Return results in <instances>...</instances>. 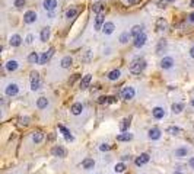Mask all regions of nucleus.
I'll return each instance as SVG.
<instances>
[{"label":"nucleus","instance_id":"13d9d810","mask_svg":"<svg viewBox=\"0 0 194 174\" xmlns=\"http://www.w3.org/2000/svg\"><path fill=\"white\" fill-rule=\"evenodd\" d=\"M166 2H174V0H166Z\"/></svg>","mask_w":194,"mask_h":174},{"label":"nucleus","instance_id":"9d476101","mask_svg":"<svg viewBox=\"0 0 194 174\" xmlns=\"http://www.w3.org/2000/svg\"><path fill=\"white\" fill-rule=\"evenodd\" d=\"M37 21V12L34 10H28L25 15H23V22L25 23H28V25H31V23H34V22Z\"/></svg>","mask_w":194,"mask_h":174},{"label":"nucleus","instance_id":"09e8293b","mask_svg":"<svg viewBox=\"0 0 194 174\" xmlns=\"http://www.w3.org/2000/svg\"><path fill=\"white\" fill-rule=\"evenodd\" d=\"M188 164H190V167L194 170V157H191V158L188 160Z\"/></svg>","mask_w":194,"mask_h":174},{"label":"nucleus","instance_id":"7ed1b4c3","mask_svg":"<svg viewBox=\"0 0 194 174\" xmlns=\"http://www.w3.org/2000/svg\"><path fill=\"white\" fill-rule=\"evenodd\" d=\"M134 94H136L134 87H130V86L123 87V90H121V99H124V100H131V99L134 97Z\"/></svg>","mask_w":194,"mask_h":174},{"label":"nucleus","instance_id":"7c9ffc66","mask_svg":"<svg viewBox=\"0 0 194 174\" xmlns=\"http://www.w3.org/2000/svg\"><path fill=\"white\" fill-rule=\"evenodd\" d=\"M166 134H169V135H180L181 134V128H178V126H168L166 128Z\"/></svg>","mask_w":194,"mask_h":174},{"label":"nucleus","instance_id":"5701e85b","mask_svg":"<svg viewBox=\"0 0 194 174\" xmlns=\"http://www.w3.org/2000/svg\"><path fill=\"white\" fill-rule=\"evenodd\" d=\"M9 44H10L12 47H19V45L22 44V36H21V35H18V33H16V35H12Z\"/></svg>","mask_w":194,"mask_h":174},{"label":"nucleus","instance_id":"1a4fd4ad","mask_svg":"<svg viewBox=\"0 0 194 174\" xmlns=\"http://www.w3.org/2000/svg\"><path fill=\"white\" fill-rule=\"evenodd\" d=\"M53 54H54V49H53V48H50L48 51H45V52H42V54H41V57H39V64H41V65L47 64V62H48V61L51 60V57H53Z\"/></svg>","mask_w":194,"mask_h":174},{"label":"nucleus","instance_id":"a18cd8bd","mask_svg":"<svg viewBox=\"0 0 194 174\" xmlns=\"http://www.w3.org/2000/svg\"><path fill=\"white\" fill-rule=\"evenodd\" d=\"M131 160V157L128 155V154H124V155H121V161L123 163H127V161H130Z\"/></svg>","mask_w":194,"mask_h":174},{"label":"nucleus","instance_id":"c9c22d12","mask_svg":"<svg viewBox=\"0 0 194 174\" xmlns=\"http://www.w3.org/2000/svg\"><path fill=\"white\" fill-rule=\"evenodd\" d=\"M184 110V104L183 103H174L172 104V112H174V113H181V112H183Z\"/></svg>","mask_w":194,"mask_h":174},{"label":"nucleus","instance_id":"f3484780","mask_svg":"<svg viewBox=\"0 0 194 174\" xmlns=\"http://www.w3.org/2000/svg\"><path fill=\"white\" fill-rule=\"evenodd\" d=\"M91 81H92V76H91V74H86V76L83 77L82 80H80V83H79V87H80L82 90H85V89H88V87H89Z\"/></svg>","mask_w":194,"mask_h":174},{"label":"nucleus","instance_id":"ea45409f","mask_svg":"<svg viewBox=\"0 0 194 174\" xmlns=\"http://www.w3.org/2000/svg\"><path fill=\"white\" fill-rule=\"evenodd\" d=\"M19 123L23 126H26L28 123H29V118L28 116H23V118H19Z\"/></svg>","mask_w":194,"mask_h":174},{"label":"nucleus","instance_id":"bb28decb","mask_svg":"<svg viewBox=\"0 0 194 174\" xmlns=\"http://www.w3.org/2000/svg\"><path fill=\"white\" fill-rule=\"evenodd\" d=\"M120 76H121V71L120 70H112L108 73V80H111V81H115V80H118L120 78Z\"/></svg>","mask_w":194,"mask_h":174},{"label":"nucleus","instance_id":"6e6552de","mask_svg":"<svg viewBox=\"0 0 194 174\" xmlns=\"http://www.w3.org/2000/svg\"><path fill=\"white\" fill-rule=\"evenodd\" d=\"M18 93H19V86H18L16 83H10V84H7V87H6V94H7L9 97L16 96Z\"/></svg>","mask_w":194,"mask_h":174},{"label":"nucleus","instance_id":"ddd939ff","mask_svg":"<svg viewBox=\"0 0 194 174\" xmlns=\"http://www.w3.org/2000/svg\"><path fill=\"white\" fill-rule=\"evenodd\" d=\"M57 0H44L42 2V7H44L47 12H53L57 7Z\"/></svg>","mask_w":194,"mask_h":174},{"label":"nucleus","instance_id":"de8ad7c7","mask_svg":"<svg viewBox=\"0 0 194 174\" xmlns=\"http://www.w3.org/2000/svg\"><path fill=\"white\" fill-rule=\"evenodd\" d=\"M188 22H191V23H194V12H191L188 15Z\"/></svg>","mask_w":194,"mask_h":174},{"label":"nucleus","instance_id":"2eb2a0df","mask_svg":"<svg viewBox=\"0 0 194 174\" xmlns=\"http://www.w3.org/2000/svg\"><path fill=\"white\" fill-rule=\"evenodd\" d=\"M152 115H153V118L155 119H164L165 118V109L164 108H153L152 109Z\"/></svg>","mask_w":194,"mask_h":174},{"label":"nucleus","instance_id":"dca6fc26","mask_svg":"<svg viewBox=\"0 0 194 174\" xmlns=\"http://www.w3.org/2000/svg\"><path fill=\"white\" fill-rule=\"evenodd\" d=\"M51 154L54 155V157H64L66 155V149L60 145H55V147L51 148Z\"/></svg>","mask_w":194,"mask_h":174},{"label":"nucleus","instance_id":"6e6d98bb","mask_svg":"<svg viewBox=\"0 0 194 174\" xmlns=\"http://www.w3.org/2000/svg\"><path fill=\"white\" fill-rule=\"evenodd\" d=\"M172 174H183V173H181V171H174Z\"/></svg>","mask_w":194,"mask_h":174},{"label":"nucleus","instance_id":"f8f14e48","mask_svg":"<svg viewBox=\"0 0 194 174\" xmlns=\"http://www.w3.org/2000/svg\"><path fill=\"white\" fill-rule=\"evenodd\" d=\"M161 67L164 70H169L174 67V58L172 57H165V58H162L161 60Z\"/></svg>","mask_w":194,"mask_h":174},{"label":"nucleus","instance_id":"603ef678","mask_svg":"<svg viewBox=\"0 0 194 174\" xmlns=\"http://www.w3.org/2000/svg\"><path fill=\"white\" fill-rule=\"evenodd\" d=\"M158 6H159V7H166V0H165V2H159Z\"/></svg>","mask_w":194,"mask_h":174},{"label":"nucleus","instance_id":"5fc2aeb1","mask_svg":"<svg viewBox=\"0 0 194 174\" xmlns=\"http://www.w3.org/2000/svg\"><path fill=\"white\" fill-rule=\"evenodd\" d=\"M190 6H191V7H194V0H191V2H190Z\"/></svg>","mask_w":194,"mask_h":174},{"label":"nucleus","instance_id":"4d7b16f0","mask_svg":"<svg viewBox=\"0 0 194 174\" xmlns=\"http://www.w3.org/2000/svg\"><path fill=\"white\" fill-rule=\"evenodd\" d=\"M191 106H193V108H194V99H193V100H191Z\"/></svg>","mask_w":194,"mask_h":174},{"label":"nucleus","instance_id":"9b49d317","mask_svg":"<svg viewBox=\"0 0 194 174\" xmlns=\"http://www.w3.org/2000/svg\"><path fill=\"white\" fill-rule=\"evenodd\" d=\"M161 135H162V132L159 128H152V129H149V132H148V136H149V139H152V141L161 139Z\"/></svg>","mask_w":194,"mask_h":174},{"label":"nucleus","instance_id":"c756f323","mask_svg":"<svg viewBox=\"0 0 194 174\" xmlns=\"http://www.w3.org/2000/svg\"><path fill=\"white\" fill-rule=\"evenodd\" d=\"M188 155V149L187 148H178V149H175V157L177 158H184Z\"/></svg>","mask_w":194,"mask_h":174},{"label":"nucleus","instance_id":"473e14b6","mask_svg":"<svg viewBox=\"0 0 194 174\" xmlns=\"http://www.w3.org/2000/svg\"><path fill=\"white\" fill-rule=\"evenodd\" d=\"M128 126H130V119H127V118L120 122V130H121V132H127Z\"/></svg>","mask_w":194,"mask_h":174},{"label":"nucleus","instance_id":"4468645a","mask_svg":"<svg viewBox=\"0 0 194 174\" xmlns=\"http://www.w3.org/2000/svg\"><path fill=\"white\" fill-rule=\"evenodd\" d=\"M96 102L99 104H111V103H114V102H117V99L114 96H99Z\"/></svg>","mask_w":194,"mask_h":174},{"label":"nucleus","instance_id":"393cba45","mask_svg":"<svg viewBox=\"0 0 194 174\" xmlns=\"http://www.w3.org/2000/svg\"><path fill=\"white\" fill-rule=\"evenodd\" d=\"M82 110H83V104L79 103V102H78V103H73L72 108H70V112H72L73 115H76V116L82 113Z\"/></svg>","mask_w":194,"mask_h":174},{"label":"nucleus","instance_id":"72a5a7b5","mask_svg":"<svg viewBox=\"0 0 194 174\" xmlns=\"http://www.w3.org/2000/svg\"><path fill=\"white\" fill-rule=\"evenodd\" d=\"M143 32V28L140 26V25H134L133 28H131V31H130V33H131V36H137V35H140V33Z\"/></svg>","mask_w":194,"mask_h":174},{"label":"nucleus","instance_id":"f03ea898","mask_svg":"<svg viewBox=\"0 0 194 174\" xmlns=\"http://www.w3.org/2000/svg\"><path fill=\"white\" fill-rule=\"evenodd\" d=\"M39 87H41L39 74L37 71H34V73H31V90L32 92H37V90H39Z\"/></svg>","mask_w":194,"mask_h":174},{"label":"nucleus","instance_id":"c85d7f7f","mask_svg":"<svg viewBox=\"0 0 194 174\" xmlns=\"http://www.w3.org/2000/svg\"><path fill=\"white\" fill-rule=\"evenodd\" d=\"M28 62H29V64H37V62H39L38 52H31V54L28 55Z\"/></svg>","mask_w":194,"mask_h":174},{"label":"nucleus","instance_id":"a211bd4d","mask_svg":"<svg viewBox=\"0 0 194 174\" xmlns=\"http://www.w3.org/2000/svg\"><path fill=\"white\" fill-rule=\"evenodd\" d=\"M133 139V134H130V132H123L120 135H117V141L118 142H128Z\"/></svg>","mask_w":194,"mask_h":174},{"label":"nucleus","instance_id":"412c9836","mask_svg":"<svg viewBox=\"0 0 194 174\" xmlns=\"http://www.w3.org/2000/svg\"><path fill=\"white\" fill-rule=\"evenodd\" d=\"M42 141H44V134H42L41 130L32 132V142L34 144H41Z\"/></svg>","mask_w":194,"mask_h":174},{"label":"nucleus","instance_id":"c03bdc74","mask_svg":"<svg viewBox=\"0 0 194 174\" xmlns=\"http://www.w3.org/2000/svg\"><path fill=\"white\" fill-rule=\"evenodd\" d=\"M25 41H26L28 45H31V44L34 42V35H32V33H29V35L26 36V39H25Z\"/></svg>","mask_w":194,"mask_h":174},{"label":"nucleus","instance_id":"20e7f679","mask_svg":"<svg viewBox=\"0 0 194 174\" xmlns=\"http://www.w3.org/2000/svg\"><path fill=\"white\" fill-rule=\"evenodd\" d=\"M149 161H150V155L149 154H146V152H143V154H140L139 157H136L134 164H136L137 167H143L144 164H148Z\"/></svg>","mask_w":194,"mask_h":174},{"label":"nucleus","instance_id":"39448f33","mask_svg":"<svg viewBox=\"0 0 194 174\" xmlns=\"http://www.w3.org/2000/svg\"><path fill=\"white\" fill-rule=\"evenodd\" d=\"M146 41H148V36H146V33H144V32H142L140 35H137V36H134L133 45L136 47V48H142V47H144V44H146Z\"/></svg>","mask_w":194,"mask_h":174},{"label":"nucleus","instance_id":"e433bc0d","mask_svg":"<svg viewBox=\"0 0 194 174\" xmlns=\"http://www.w3.org/2000/svg\"><path fill=\"white\" fill-rule=\"evenodd\" d=\"M76 15H78V9H76V7H70V9L66 12V17H67V19H73Z\"/></svg>","mask_w":194,"mask_h":174},{"label":"nucleus","instance_id":"49530a36","mask_svg":"<svg viewBox=\"0 0 194 174\" xmlns=\"http://www.w3.org/2000/svg\"><path fill=\"white\" fill-rule=\"evenodd\" d=\"M162 48H165V42H164V41H161V42H159L158 48H156V52H161V49H162Z\"/></svg>","mask_w":194,"mask_h":174},{"label":"nucleus","instance_id":"3c124183","mask_svg":"<svg viewBox=\"0 0 194 174\" xmlns=\"http://www.w3.org/2000/svg\"><path fill=\"white\" fill-rule=\"evenodd\" d=\"M78 78H79V74H75V76H73V78H72V80H70V84H73V83L76 81Z\"/></svg>","mask_w":194,"mask_h":174},{"label":"nucleus","instance_id":"4be33fe9","mask_svg":"<svg viewBox=\"0 0 194 174\" xmlns=\"http://www.w3.org/2000/svg\"><path fill=\"white\" fill-rule=\"evenodd\" d=\"M80 165H82V168H85V170H91V168H94L95 167V161L92 160V158H85Z\"/></svg>","mask_w":194,"mask_h":174},{"label":"nucleus","instance_id":"0eeeda50","mask_svg":"<svg viewBox=\"0 0 194 174\" xmlns=\"http://www.w3.org/2000/svg\"><path fill=\"white\" fill-rule=\"evenodd\" d=\"M104 23H105L104 12H102V13H96V16H95V31H102Z\"/></svg>","mask_w":194,"mask_h":174},{"label":"nucleus","instance_id":"37998d69","mask_svg":"<svg viewBox=\"0 0 194 174\" xmlns=\"http://www.w3.org/2000/svg\"><path fill=\"white\" fill-rule=\"evenodd\" d=\"M110 149H111L110 144H101L99 145V151H110Z\"/></svg>","mask_w":194,"mask_h":174},{"label":"nucleus","instance_id":"cd10ccee","mask_svg":"<svg viewBox=\"0 0 194 174\" xmlns=\"http://www.w3.org/2000/svg\"><path fill=\"white\" fill-rule=\"evenodd\" d=\"M73 64V58L72 57H64L63 60H61V68H70Z\"/></svg>","mask_w":194,"mask_h":174},{"label":"nucleus","instance_id":"a19ab883","mask_svg":"<svg viewBox=\"0 0 194 174\" xmlns=\"http://www.w3.org/2000/svg\"><path fill=\"white\" fill-rule=\"evenodd\" d=\"M25 3H26V0H15V6H16L18 9L23 7V6H25Z\"/></svg>","mask_w":194,"mask_h":174},{"label":"nucleus","instance_id":"f704fd0d","mask_svg":"<svg viewBox=\"0 0 194 174\" xmlns=\"http://www.w3.org/2000/svg\"><path fill=\"white\" fill-rule=\"evenodd\" d=\"M92 12H94V13H102V12H105V7H104L102 3H95V5L92 6Z\"/></svg>","mask_w":194,"mask_h":174},{"label":"nucleus","instance_id":"f257e3e1","mask_svg":"<svg viewBox=\"0 0 194 174\" xmlns=\"http://www.w3.org/2000/svg\"><path fill=\"white\" fill-rule=\"evenodd\" d=\"M144 68H146V61L143 58H134L130 64V71L133 74H140Z\"/></svg>","mask_w":194,"mask_h":174},{"label":"nucleus","instance_id":"b1692460","mask_svg":"<svg viewBox=\"0 0 194 174\" xmlns=\"http://www.w3.org/2000/svg\"><path fill=\"white\" fill-rule=\"evenodd\" d=\"M48 38H50V28H42V29H41V33H39L41 42H47Z\"/></svg>","mask_w":194,"mask_h":174},{"label":"nucleus","instance_id":"a878e982","mask_svg":"<svg viewBox=\"0 0 194 174\" xmlns=\"http://www.w3.org/2000/svg\"><path fill=\"white\" fill-rule=\"evenodd\" d=\"M18 67H19V62H18L16 60H10V61H7L6 62V70L7 71H16L18 70Z\"/></svg>","mask_w":194,"mask_h":174},{"label":"nucleus","instance_id":"8fccbe9b","mask_svg":"<svg viewBox=\"0 0 194 174\" xmlns=\"http://www.w3.org/2000/svg\"><path fill=\"white\" fill-rule=\"evenodd\" d=\"M126 2H127L128 5H136V3H139L140 0H126Z\"/></svg>","mask_w":194,"mask_h":174},{"label":"nucleus","instance_id":"423d86ee","mask_svg":"<svg viewBox=\"0 0 194 174\" xmlns=\"http://www.w3.org/2000/svg\"><path fill=\"white\" fill-rule=\"evenodd\" d=\"M155 29H156V32H165L166 29H168V22H166V19L158 17V19H156Z\"/></svg>","mask_w":194,"mask_h":174},{"label":"nucleus","instance_id":"79ce46f5","mask_svg":"<svg viewBox=\"0 0 194 174\" xmlns=\"http://www.w3.org/2000/svg\"><path fill=\"white\" fill-rule=\"evenodd\" d=\"M91 55H92V51H91V49H88V51H86V54H85V57L82 58V61L88 62V61L91 60Z\"/></svg>","mask_w":194,"mask_h":174},{"label":"nucleus","instance_id":"864d4df0","mask_svg":"<svg viewBox=\"0 0 194 174\" xmlns=\"http://www.w3.org/2000/svg\"><path fill=\"white\" fill-rule=\"evenodd\" d=\"M190 57L194 58V47H191V49H190Z\"/></svg>","mask_w":194,"mask_h":174},{"label":"nucleus","instance_id":"aec40b11","mask_svg":"<svg viewBox=\"0 0 194 174\" xmlns=\"http://www.w3.org/2000/svg\"><path fill=\"white\" fill-rule=\"evenodd\" d=\"M114 29H115V25L112 22H105L104 26H102V32L105 33V35H111V33L114 32Z\"/></svg>","mask_w":194,"mask_h":174},{"label":"nucleus","instance_id":"2f4dec72","mask_svg":"<svg viewBox=\"0 0 194 174\" xmlns=\"http://www.w3.org/2000/svg\"><path fill=\"white\" fill-rule=\"evenodd\" d=\"M48 106V99L47 97H39L37 100V108L38 109H45Z\"/></svg>","mask_w":194,"mask_h":174},{"label":"nucleus","instance_id":"58836bf2","mask_svg":"<svg viewBox=\"0 0 194 174\" xmlns=\"http://www.w3.org/2000/svg\"><path fill=\"white\" fill-rule=\"evenodd\" d=\"M130 38H131V33L124 32V33H121V36H120V42H121V44H127Z\"/></svg>","mask_w":194,"mask_h":174},{"label":"nucleus","instance_id":"4c0bfd02","mask_svg":"<svg viewBox=\"0 0 194 174\" xmlns=\"http://www.w3.org/2000/svg\"><path fill=\"white\" fill-rule=\"evenodd\" d=\"M114 171H115V173H124V171H126V164L123 163V161L115 164V165H114Z\"/></svg>","mask_w":194,"mask_h":174},{"label":"nucleus","instance_id":"6ab92c4d","mask_svg":"<svg viewBox=\"0 0 194 174\" xmlns=\"http://www.w3.org/2000/svg\"><path fill=\"white\" fill-rule=\"evenodd\" d=\"M59 130H60L61 134H63V136L66 138V141H69V142H72L75 138H73V135L70 134V130L67 129V128H64L63 125H59Z\"/></svg>","mask_w":194,"mask_h":174}]
</instances>
